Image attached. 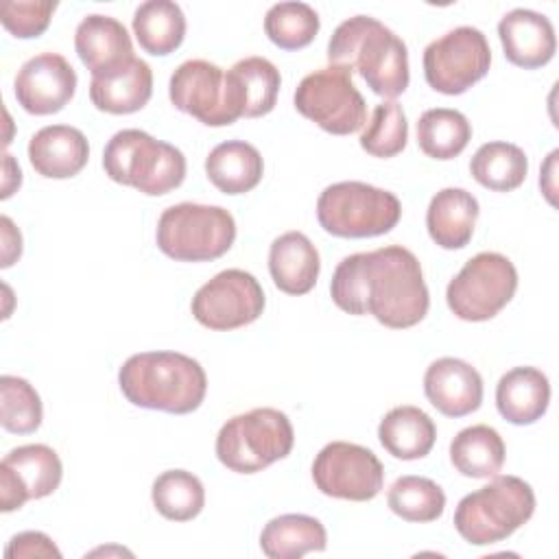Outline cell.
Masks as SVG:
<instances>
[{"label": "cell", "instance_id": "obj_1", "mask_svg": "<svg viewBox=\"0 0 559 559\" xmlns=\"http://www.w3.org/2000/svg\"><path fill=\"white\" fill-rule=\"evenodd\" d=\"M332 301L356 317L404 330L417 325L430 306L421 264L402 245H386L343 258L330 282Z\"/></svg>", "mask_w": 559, "mask_h": 559}, {"label": "cell", "instance_id": "obj_2", "mask_svg": "<svg viewBox=\"0 0 559 559\" xmlns=\"http://www.w3.org/2000/svg\"><path fill=\"white\" fill-rule=\"evenodd\" d=\"M330 66L358 72L373 94L397 98L408 87V48L389 26L369 15L341 22L328 41Z\"/></svg>", "mask_w": 559, "mask_h": 559}, {"label": "cell", "instance_id": "obj_3", "mask_svg": "<svg viewBox=\"0 0 559 559\" xmlns=\"http://www.w3.org/2000/svg\"><path fill=\"white\" fill-rule=\"evenodd\" d=\"M118 384L133 406L186 415L201 406L207 376L199 360L186 354L142 352L122 362Z\"/></svg>", "mask_w": 559, "mask_h": 559}, {"label": "cell", "instance_id": "obj_4", "mask_svg": "<svg viewBox=\"0 0 559 559\" xmlns=\"http://www.w3.org/2000/svg\"><path fill=\"white\" fill-rule=\"evenodd\" d=\"M105 175L148 197L166 194L186 179L183 153L142 129H122L111 135L103 151Z\"/></svg>", "mask_w": 559, "mask_h": 559}, {"label": "cell", "instance_id": "obj_5", "mask_svg": "<svg viewBox=\"0 0 559 559\" xmlns=\"http://www.w3.org/2000/svg\"><path fill=\"white\" fill-rule=\"evenodd\" d=\"M535 493L520 476H493L491 483L463 496L454 511V528L472 546H489L513 535L531 520Z\"/></svg>", "mask_w": 559, "mask_h": 559}, {"label": "cell", "instance_id": "obj_6", "mask_svg": "<svg viewBox=\"0 0 559 559\" xmlns=\"http://www.w3.org/2000/svg\"><path fill=\"white\" fill-rule=\"evenodd\" d=\"M295 432L286 413L260 406L227 419L216 435L218 461L238 474L266 469L293 450Z\"/></svg>", "mask_w": 559, "mask_h": 559}, {"label": "cell", "instance_id": "obj_7", "mask_svg": "<svg viewBox=\"0 0 559 559\" xmlns=\"http://www.w3.org/2000/svg\"><path fill=\"white\" fill-rule=\"evenodd\" d=\"M402 216L400 199L365 181H338L317 199L319 225L338 238H371L391 231Z\"/></svg>", "mask_w": 559, "mask_h": 559}, {"label": "cell", "instance_id": "obj_8", "mask_svg": "<svg viewBox=\"0 0 559 559\" xmlns=\"http://www.w3.org/2000/svg\"><path fill=\"white\" fill-rule=\"evenodd\" d=\"M236 240V221L221 205L177 203L157 221V247L179 262H207L225 255Z\"/></svg>", "mask_w": 559, "mask_h": 559}, {"label": "cell", "instance_id": "obj_9", "mask_svg": "<svg viewBox=\"0 0 559 559\" xmlns=\"http://www.w3.org/2000/svg\"><path fill=\"white\" fill-rule=\"evenodd\" d=\"M170 103L207 127H225L242 118V90L231 70L205 59L183 61L168 83Z\"/></svg>", "mask_w": 559, "mask_h": 559}, {"label": "cell", "instance_id": "obj_10", "mask_svg": "<svg viewBox=\"0 0 559 559\" xmlns=\"http://www.w3.org/2000/svg\"><path fill=\"white\" fill-rule=\"evenodd\" d=\"M518 271L498 251H480L469 258L445 288L448 308L463 321L493 319L515 295Z\"/></svg>", "mask_w": 559, "mask_h": 559}, {"label": "cell", "instance_id": "obj_11", "mask_svg": "<svg viewBox=\"0 0 559 559\" xmlns=\"http://www.w3.org/2000/svg\"><path fill=\"white\" fill-rule=\"evenodd\" d=\"M295 109L328 133L349 135L367 122V105L352 74L336 66L306 74L295 90Z\"/></svg>", "mask_w": 559, "mask_h": 559}, {"label": "cell", "instance_id": "obj_12", "mask_svg": "<svg viewBox=\"0 0 559 559\" xmlns=\"http://www.w3.org/2000/svg\"><path fill=\"white\" fill-rule=\"evenodd\" d=\"M491 66V48L483 31L456 26L432 39L424 50L426 83L441 94L456 96L480 81Z\"/></svg>", "mask_w": 559, "mask_h": 559}, {"label": "cell", "instance_id": "obj_13", "mask_svg": "<svg viewBox=\"0 0 559 559\" xmlns=\"http://www.w3.org/2000/svg\"><path fill=\"white\" fill-rule=\"evenodd\" d=\"M317 489L330 498L367 502L382 491L384 467L365 445L332 441L321 448L312 463Z\"/></svg>", "mask_w": 559, "mask_h": 559}, {"label": "cell", "instance_id": "obj_14", "mask_svg": "<svg viewBox=\"0 0 559 559\" xmlns=\"http://www.w3.org/2000/svg\"><path fill=\"white\" fill-rule=\"evenodd\" d=\"M264 304V290L251 273L227 269L194 293L190 308L201 325L227 332L253 323L262 314Z\"/></svg>", "mask_w": 559, "mask_h": 559}, {"label": "cell", "instance_id": "obj_15", "mask_svg": "<svg viewBox=\"0 0 559 559\" xmlns=\"http://www.w3.org/2000/svg\"><path fill=\"white\" fill-rule=\"evenodd\" d=\"M63 476L59 454L44 443H26L4 454L0 463V504L15 511L26 500L50 496Z\"/></svg>", "mask_w": 559, "mask_h": 559}, {"label": "cell", "instance_id": "obj_16", "mask_svg": "<svg viewBox=\"0 0 559 559\" xmlns=\"http://www.w3.org/2000/svg\"><path fill=\"white\" fill-rule=\"evenodd\" d=\"M76 72L66 57L41 52L22 63L15 76V98L33 116L61 111L74 96Z\"/></svg>", "mask_w": 559, "mask_h": 559}, {"label": "cell", "instance_id": "obj_17", "mask_svg": "<svg viewBox=\"0 0 559 559\" xmlns=\"http://www.w3.org/2000/svg\"><path fill=\"white\" fill-rule=\"evenodd\" d=\"M424 393L441 415L465 417L483 402V378L469 362L443 356L426 369Z\"/></svg>", "mask_w": 559, "mask_h": 559}, {"label": "cell", "instance_id": "obj_18", "mask_svg": "<svg viewBox=\"0 0 559 559\" xmlns=\"http://www.w3.org/2000/svg\"><path fill=\"white\" fill-rule=\"evenodd\" d=\"M504 57L524 70L546 66L557 50L552 22L531 9H513L498 22Z\"/></svg>", "mask_w": 559, "mask_h": 559}, {"label": "cell", "instance_id": "obj_19", "mask_svg": "<svg viewBox=\"0 0 559 559\" xmlns=\"http://www.w3.org/2000/svg\"><path fill=\"white\" fill-rule=\"evenodd\" d=\"M153 94V72L151 66L131 57L114 70L92 74L90 98L96 109L107 114H133L140 111Z\"/></svg>", "mask_w": 559, "mask_h": 559}, {"label": "cell", "instance_id": "obj_20", "mask_svg": "<svg viewBox=\"0 0 559 559\" xmlns=\"http://www.w3.org/2000/svg\"><path fill=\"white\" fill-rule=\"evenodd\" d=\"M87 159V138L70 124L41 127L28 142L31 166L48 179H70L85 168Z\"/></svg>", "mask_w": 559, "mask_h": 559}, {"label": "cell", "instance_id": "obj_21", "mask_svg": "<svg viewBox=\"0 0 559 559\" xmlns=\"http://www.w3.org/2000/svg\"><path fill=\"white\" fill-rule=\"evenodd\" d=\"M74 48L83 66L92 72H107L129 61L133 55L124 24L111 15H85L74 31Z\"/></svg>", "mask_w": 559, "mask_h": 559}, {"label": "cell", "instance_id": "obj_22", "mask_svg": "<svg viewBox=\"0 0 559 559\" xmlns=\"http://www.w3.org/2000/svg\"><path fill=\"white\" fill-rule=\"evenodd\" d=\"M269 271L282 293L306 295L314 288L321 271L319 251L306 234L286 231L271 242Z\"/></svg>", "mask_w": 559, "mask_h": 559}, {"label": "cell", "instance_id": "obj_23", "mask_svg": "<svg viewBox=\"0 0 559 559\" xmlns=\"http://www.w3.org/2000/svg\"><path fill=\"white\" fill-rule=\"evenodd\" d=\"M478 201L465 188L439 190L426 210V227L435 245L443 249H463L478 221Z\"/></svg>", "mask_w": 559, "mask_h": 559}, {"label": "cell", "instance_id": "obj_24", "mask_svg": "<svg viewBox=\"0 0 559 559\" xmlns=\"http://www.w3.org/2000/svg\"><path fill=\"white\" fill-rule=\"evenodd\" d=\"M550 402V382L537 367H513L496 384L498 413L515 426L542 419Z\"/></svg>", "mask_w": 559, "mask_h": 559}, {"label": "cell", "instance_id": "obj_25", "mask_svg": "<svg viewBox=\"0 0 559 559\" xmlns=\"http://www.w3.org/2000/svg\"><path fill=\"white\" fill-rule=\"evenodd\" d=\"M378 439L391 456L415 461L424 459L432 450L437 441V426L426 411L404 404L391 408L380 419Z\"/></svg>", "mask_w": 559, "mask_h": 559}, {"label": "cell", "instance_id": "obj_26", "mask_svg": "<svg viewBox=\"0 0 559 559\" xmlns=\"http://www.w3.org/2000/svg\"><path fill=\"white\" fill-rule=\"evenodd\" d=\"M264 173L260 151L245 140L216 144L205 157V175L225 194H245L253 190Z\"/></svg>", "mask_w": 559, "mask_h": 559}, {"label": "cell", "instance_id": "obj_27", "mask_svg": "<svg viewBox=\"0 0 559 559\" xmlns=\"http://www.w3.org/2000/svg\"><path fill=\"white\" fill-rule=\"evenodd\" d=\"M325 546V526L304 513L277 515L269 520L260 533V548L271 559H299L308 552H321Z\"/></svg>", "mask_w": 559, "mask_h": 559}, {"label": "cell", "instance_id": "obj_28", "mask_svg": "<svg viewBox=\"0 0 559 559\" xmlns=\"http://www.w3.org/2000/svg\"><path fill=\"white\" fill-rule=\"evenodd\" d=\"M504 441L487 424L463 428L450 443L454 469L467 478H493L504 465Z\"/></svg>", "mask_w": 559, "mask_h": 559}, {"label": "cell", "instance_id": "obj_29", "mask_svg": "<svg viewBox=\"0 0 559 559\" xmlns=\"http://www.w3.org/2000/svg\"><path fill=\"white\" fill-rule=\"evenodd\" d=\"M133 35L148 55H170L186 37V15L173 0H146L133 13Z\"/></svg>", "mask_w": 559, "mask_h": 559}, {"label": "cell", "instance_id": "obj_30", "mask_svg": "<svg viewBox=\"0 0 559 559\" xmlns=\"http://www.w3.org/2000/svg\"><path fill=\"white\" fill-rule=\"evenodd\" d=\"M472 177L487 190L511 192L520 188L528 173L526 153L511 142H485L469 159Z\"/></svg>", "mask_w": 559, "mask_h": 559}, {"label": "cell", "instance_id": "obj_31", "mask_svg": "<svg viewBox=\"0 0 559 559\" xmlns=\"http://www.w3.org/2000/svg\"><path fill=\"white\" fill-rule=\"evenodd\" d=\"M472 140L469 120L450 107L426 109L417 120V144L432 159H454Z\"/></svg>", "mask_w": 559, "mask_h": 559}, {"label": "cell", "instance_id": "obj_32", "mask_svg": "<svg viewBox=\"0 0 559 559\" xmlns=\"http://www.w3.org/2000/svg\"><path fill=\"white\" fill-rule=\"evenodd\" d=\"M151 498L157 513L166 520L188 522L203 511L205 489L192 472L166 469L155 478Z\"/></svg>", "mask_w": 559, "mask_h": 559}, {"label": "cell", "instance_id": "obj_33", "mask_svg": "<svg viewBox=\"0 0 559 559\" xmlns=\"http://www.w3.org/2000/svg\"><path fill=\"white\" fill-rule=\"evenodd\" d=\"M386 504L406 522H435L445 509V493L426 476H400L389 487Z\"/></svg>", "mask_w": 559, "mask_h": 559}, {"label": "cell", "instance_id": "obj_34", "mask_svg": "<svg viewBox=\"0 0 559 559\" xmlns=\"http://www.w3.org/2000/svg\"><path fill=\"white\" fill-rule=\"evenodd\" d=\"M242 90L245 118H260L273 111L280 92V70L264 57H245L229 68Z\"/></svg>", "mask_w": 559, "mask_h": 559}, {"label": "cell", "instance_id": "obj_35", "mask_svg": "<svg viewBox=\"0 0 559 559\" xmlns=\"http://www.w3.org/2000/svg\"><path fill=\"white\" fill-rule=\"evenodd\" d=\"M319 26V13L306 2H277L264 15L266 37L284 50L308 46L317 37Z\"/></svg>", "mask_w": 559, "mask_h": 559}, {"label": "cell", "instance_id": "obj_36", "mask_svg": "<svg viewBox=\"0 0 559 559\" xmlns=\"http://www.w3.org/2000/svg\"><path fill=\"white\" fill-rule=\"evenodd\" d=\"M44 408L35 386L17 376L0 378V424L13 435H28L41 426Z\"/></svg>", "mask_w": 559, "mask_h": 559}, {"label": "cell", "instance_id": "obj_37", "mask_svg": "<svg viewBox=\"0 0 559 559\" xmlns=\"http://www.w3.org/2000/svg\"><path fill=\"white\" fill-rule=\"evenodd\" d=\"M408 140V122L400 103L384 100L373 107L371 118L360 133V146L373 157H393L404 151Z\"/></svg>", "mask_w": 559, "mask_h": 559}, {"label": "cell", "instance_id": "obj_38", "mask_svg": "<svg viewBox=\"0 0 559 559\" xmlns=\"http://www.w3.org/2000/svg\"><path fill=\"white\" fill-rule=\"evenodd\" d=\"M55 9V0H7L0 4V22L13 37L31 39L48 28Z\"/></svg>", "mask_w": 559, "mask_h": 559}, {"label": "cell", "instance_id": "obj_39", "mask_svg": "<svg viewBox=\"0 0 559 559\" xmlns=\"http://www.w3.org/2000/svg\"><path fill=\"white\" fill-rule=\"evenodd\" d=\"M7 559H31V557H55L61 559V550L55 542L39 533V531H24L11 537L9 546L4 548Z\"/></svg>", "mask_w": 559, "mask_h": 559}, {"label": "cell", "instance_id": "obj_40", "mask_svg": "<svg viewBox=\"0 0 559 559\" xmlns=\"http://www.w3.org/2000/svg\"><path fill=\"white\" fill-rule=\"evenodd\" d=\"M2 225V266H11L20 255H22V236L20 231L13 227V221L9 216L0 218Z\"/></svg>", "mask_w": 559, "mask_h": 559}, {"label": "cell", "instance_id": "obj_41", "mask_svg": "<svg viewBox=\"0 0 559 559\" xmlns=\"http://www.w3.org/2000/svg\"><path fill=\"white\" fill-rule=\"evenodd\" d=\"M22 183V173L20 166L13 162V157L7 153L4 155V179H2V199L11 197L15 188H20Z\"/></svg>", "mask_w": 559, "mask_h": 559}]
</instances>
